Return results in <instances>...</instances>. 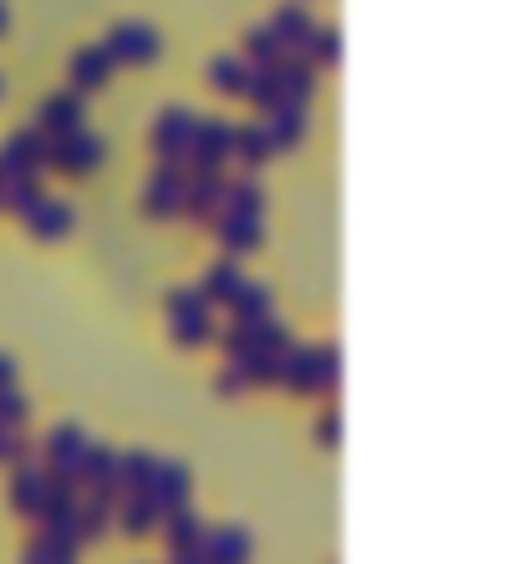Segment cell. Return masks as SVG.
Masks as SVG:
<instances>
[{"mask_svg":"<svg viewBox=\"0 0 519 564\" xmlns=\"http://www.w3.org/2000/svg\"><path fill=\"white\" fill-rule=\"evenodd\" d=\"M56 229H67V214L62 209H52L46 219H41V235H56Z\"/></svg>","mask_w":519,"mask_h":564,"instance_id":"3","label":"cell"},{"mask_svg":"<svg viewBox=\"0 0 519 564\" xmlns=\"http://www.w3.org/2000/svg\"><path fill=\"white\" fill-rule=\"evenodd\" d=\"M173 550H179V554L204 550V529L194 524V519H179V524H173Z\"/></svg>","mask_w":519,"mask_h":564,"instance_id":"2","label":"cell"},{"mask_svg":"<svg viewBox=\"0 0 519 564\" xmlns=\"http://www.w3.org/2000/svg\"><path fill=\"white\" fill-rule=\"evenodd\" d=\"M245 554H250V544H245L240 529H225L214 539V564H245Z\"/></svg>","mask_w":519,"mask_h":564,"instance_id":"1","label":"cell"}]
</instances>
